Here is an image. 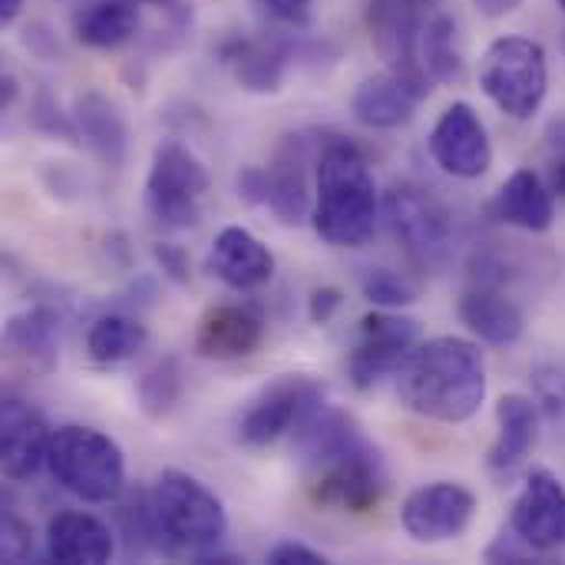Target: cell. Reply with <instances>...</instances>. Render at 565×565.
Here are the masks:
<instances>
[{
  "mask_svg": "<svg viewBox=\"0 0 565 565\" xmlns=\"http://www.w3.org/2000/svg\"><path fill=\"white\" fill-rule=\"evenodd\" d=\"M7 348L40 371H53L60 358V318L50 308H26L3 328Z\"/></svg>",
  "mask_w": 565,
  "mask_h": 565,
  "instance_id": "26",
  "label": "cell"
},
{
  "mask_svg": "<svg viewBox=\"0 0 565 565\" xmlns=\"http://www.w3.org/2000/svg\"><path fill=\"white\" fill-rule=\"evenodd\" d=\"M33 556V530L13 516V513H3L0 516V559L3 563H23Z\"/></svg>",
  "mask_w": 565,
  "mask_h": 565,
  "instance_id": "32",
  "label": "cell"
},
{
  "mask_svg": "<svg viewBox=\"0 0 565 565\" xmlns=\"http://www.w3.org/2000/svg\"><path fill=\"white\" fill-rule=\"evenodd\" d=\"M430 156L454 179H480L493 166V146L470 103H450L430 129Z\"/></svg>",
  "mask_w": 565,
  "mask_h": 565,
  "instance_id": "13",
  "label": "cell"
},
{
  "mask_svg": "<svg viewBox=\"0 0 565 565\" xmlns=\"http://www.w3.org/2000/svg\"><path fill=\"white\" fill-rule=\"evenodd\" d=\"M209 271L225 281L235 291H252L271 281L275 275V255L271 248L255 238L248 228L242 225H228L215 235L209 258H205Z\"/></svg>",
  "mask_w": 565,
  "mask_h": 565,
  "instance_id": "17",
  "label": "cell"
},
{
  "mask_svg": "<svg viewBox=\"0 0 565 565\" xmlns=\"http://www.w3.org/2000/svg\"><path fill=\"white\" fill-rule=\"evenodd\" d=\"M20 7H23V0H0V20L10 23L20 13Z\"/></svg>",
  "mask_w": 565,
  "mask_h": 565,
  "instance_id": "42",
  "label": "cell"
},
{
  "mask_svg": "<svg viewBox=\"0 0 565 565\" xmlns=\"http://www.w3.org/2000/svg\"><path fill=\"white\" fill-rule=\"evenodd\" d=\"M497 444L490 450V470H516L540 440V404L526 394H503L497 404Z\"/></svg>",
  "mask_w": 565,
  "mask_h": 565,
  "instance_id": "24",
  "label": "cell"
},
{
  "mask_svg": "<svg viewBox=\"0 0 565 565\" xmlns=\"http://www.w3.org/2000/svg\"><path fill=\"white\" fill-rule=\"evenodd\" d=\"M209 192V169L175 139H162L146 175V209L166 228H192L202 215L199 202Z\"/></svg>",
  "mask_w": 565,
  "mask_h": 565,
  "instance_id": "8",
  "label": "cell"
},
{
  "mask_svg": "<svg viewBox=\"0 0 565 565\" xmlns=\"http://www.w3.org/2000/svg\"><path fill=\"white\" fill-rule=\"evenodd\" d=\"M361 291H364V298H367L371 305L387 308V311L407 308V305L417 301V285H414L407 275L391 271V268H371V271L364 275V281H361Z\"/></svg>",
  "mask_w": 565,
  "mask_h": 565,
  "instance_id": "31",
  "label": "cell"
},
{
  "mask_svg": "<svg viewBox=\"0 0 565 565\" xmlns=\"http://www.w3.org/2000/svg\"><path fill=\"white\" fill-rule=\"evenodd\" d=\"M510 530L540 556L565 550V487L550 470H533L513 500Z\"/></svg>",
  "mask_w": 565,
  "mask_h": 565,
  "instance_id": "15",
  "label": "cell"
},
{
  "mask_svg": "<svg viewBox=\"0 0 565 565\" xmlns=\"http://www.w3.org/2000/svg\"><path fill=\"white\" fill-rule=\"evenodd\" d=\"M470 3H473L477 13L487 17V20H503V17H510L513 10L523 7V0H470Z\"/></svg>",
  "mask_w": 565,
  "mask_h": 565,
  "instance_id": "41",
  "label": "cell"
},
{
  "mask_svg": "<svg viewBox=\"0 0 565 565\" xmlns=\"http://www.w3.org/2000/svg\"><path fill=\"white\" fill-rule=\"evenodd\" d=\"M559 7H563V13H565V0H559Z\"/></svg>",
  "mask_w": 565,
  "mask_h": 565,
  "instance_id": "44",
  "label": "cell"
},
{
  "mask_svg": "<svg viewBox=\"0 0 565 565\" xmlns=\"http://www.w3.org/2000/svg\"><path fill=\"white\" fill-rule=\"evenodd\" d=\"M493 212L500 222L523 232H550L556 218V195L550 182L533 169H516L497 192Z\"/></svg>",
  "mask_w": 565,
  "mask_h": 565,
  "instance_id": "23",
  "label": "cell"
},
{
  "mask_svg": "<svg viewBox=\"0 0 565 565\" xmlns=\"http://www.w3.org/2000/svg\"><path fill=\"white\" fill-rule=\"evenodd\" d=\"M50 440L53 430L33 404L17 397H7L0 404V467L7 480H33L46 467Z\"/></svg>",
  "mask_w": 565,
  "mask_h": 565,
  "instance_id": "16",
  "label": "cell"
},
{
  "mask_svg": "<svg viewBox=\"0 0 565 565\" xmlns=\"http://www.w3.org/2000/svg\"><path fill=\"white\" fill-rule=\"evenodd\" d=\"M424 103V96L397 73H377L358 83L351 96V113L358 122L371 129H397L414 119V109Z\"/></svg>",
  "mask_w": 565,
  "mask_h": 565,
  "instance_id": "22",
  "label": "cell"
},
{
  "mask_svg": "<svg viewBox=\"0 0 565 565\" xmlns=\"http://www.w3.org/2000/svg\"><path fill=\"white\" fill-rule=\"evenodd\" d=\"M381 212L391 235L404 245V252L414 262L437 268L450 258L457 235L454 215L430 189L414 182H394L381 199Z\"/></svg>",
  "mask_w": 565,
  "mask_h": 565,
  "instance_id": "7",
  "label": "cell"
},
{
  "mask_svg": "<svg viewBox=\"0 0 565 565\" xmlns=\"http://www.w3.org/2000/svg\"><path fill=\"white\" fill-rule=\"evenodd\" d=\"M152 258H156V265L162 268V275H166L172 285H189V281H192L189 252H185L182 245H172V242H156V245H152Z\"/></svg>",
  "mask_w": 565,
  "mask_h": 565,
  "instance_id": "33",
  "label": "cell"
},
{
  "mask_svg": "<svg viewBox=\"0 0 565 565\" xmlns=\"http://www.w3.org/2000/svg\"><path fill=\"white\" fill-rule=\"evenodd\" d=\"M146 520L156 553L192 563L212 556L228 533L222 500L185 470H162L156 477L146 493Z\"/></svg>",
  "mask_w": 565,
  "mask_h": 565,
  "instance_id": "4",
  "label": "cell"
},
{
  "mask_svg": "<svg viewBox=\"0 0 565 565\" xmlns=\"http://www.w3.org/2000/svg\"><path fill=\"white\" fill-rule=\"evenodd\" d=\"M550 139V189L565 199V116H556L546 129Z\"/></svg>",
  "mask_w": 565,
  "mask_h": 565,
  "instance_id": "35",
  "label": "cell"
},
{
  "mask_svg": "<svg viewBox=\"0 0 565 565\" xmlns=\"http://www.w3.org/2000/svg\"><path fill=\"white\" fill-rule=\"evenodd\" d=\"M321 136L311 132H291L281 139V146L275 149V159L268 162V192H265V205L275 212L278 222L285 225H301L305 218H311L315 209V195L308 189V166L311 159H318L321 152Z\"/></svg>",
  "mask_w": 565,
  "mask_h": 565,
  "instance_id": "14",
  "label": "cell"
},
{
  "mask_svg": "<svg viewBox=\"0 0 565 565\" xmlns=\"http://www.w3.org/2000/svg\"><path fill=\"white\" fill-rule=\"evenodd\" d=\"M298 454L311 470L308 493L321 507L371 513L387 493L384 460L348 411L321 407L298 430Z\"/></svg>",
  "mask_w": 565,
  "mask_h": 565,
  "instance_id": "1",
  "label": "cell"
},
{
  "mask_svg": "<svg viewBox=\"0 0 565 565\" xmlns=\"http://www.w3.org/2000/svg\"><path fill=\"white\" fill-rule=\"evenodd\" d=\"M262 338L265 321L258 311L245 305H215L199 318L192 348L205 361H238L255 354Z\"/></svg>",
  "mask_w": 565,
  "mask_h": 565,
  "instance_id": "18",
  "label": "cell"
},
{
  "mask_svg": "<svg viewBox=\"0 0 565 565\" xmlns=\"http://www.w3.org/2000/svg\"><path fill=\"white\" fill-rule=\"evenodd\" d=\"M324 407V387L305 374H281L265 384L238 417L235 437L245 447H268L295 434L311 414Z\"/></svg>",
  "mask_w": 565,
  "mask_h": 565,
  "instance_id": "9",
  "label": "cell"
},
{
  "mask_svg": "<svg viewBox=\"0 0 565 565\" xmlns=\"http://www.w3.org/2000/svg\"><path fill=\"white\" fill-rule=\"evenodd\" d=\"M420 63L434 83H460L467 66L457 43V20L450 13H434L420 33Z\"/></svg>",
  "mask_w": 565,
  "mask_h": 565,
  "instance_id": "29",
  "label": "cell"
},
{
  "mask_svg": "<svg viewBox=\"0 0 565 565\" xmlns=\"http://www.w3.org/2000/svg\"><path fill=\"white\" fill-rule=\"evenodd\" d=\"M420 328L414 318L394 315L387 308L361 318V338L348 358V377L358 391H371L384 377H394L407 354L417 348Z\"/></svg>",
  "mask_w": 565,
  "mask_h": 565,
  "instance_id": "10",
  "label": "cell"
},
{
  "mask_svg": "<svg viewBox=\"0 0 565 565\" xmlns=\"http://www.w3.org/2000/svg\"><path fill=\"white\" fill-rule=\"evenodd\" d=\"M225 63L248 93H278L291 63V40L281 33L232 40L225 46Z\"/></svg>",
  "mask_w": 565,
  "mask_h": 565,
  "instance_id": "21",
  "label": "cell"
},
{
  "mask_svg": "<svg viewBox=\"0 0 565 565\" xmlns=\"http://www.w3.org/2000/svg\"><path fill=\"white\" fill-rule=\"evenodd\" d=\"M536 381H540L543 397L550 401V411H559V414H565V374H559V371L546 374V371H543Z\"/></svg>",
  "mask_w": 565,
  "mask_h": 565,
  "instance_id": "40",
  "label": "cell"
},
{
  "mask_svg": "<svg viewBox=\"0 0 565 565\" xmlns=\"http://www.w3.org/2000/svg\"><path fill=\"white\" fill-rule=\"evenodd\" d=\"M480 89L510 119H533L550 93V63L540 40L497 36L480 56Z\"/></svg>",
  "mask_w": 565,
  "mask_h": 565,
  "instance_id": "6",
  "label": "cell"
},
{
  "mask_svg": "<svg viewBox=\"0 0 565 565\" xmlns=\"http://www.w3.org/2000/svg\"><path fill=\"white\" fill-rule=\"evenodd\" d=\"M46 470L83 503H116L126 490V460L119 444L109 434L83 424L53 430Z\"/></svg>",
  "mask_w": 565,
  "mask_h": 565,
  "instance_id": "5",
  "label": "cell"
},
{
  "mask_svg": "<svg viewBox=\"0 0 565 565\" xmlns=\"http://www.w3.org/2000/svg\"><path fill=\"white\" fill-rule=\"evenodd\" d=\"M73 122L83 136V142L109 166H119L126 159V119L119 113V106L113 99H106L103 93L89 89L76 99L73 106Z\"/></svg>",
  "mask_w": 565,
  "mask_h": 565,
  "instance_id": "25",
  "label": "cell"
},
{
  "mask_svg": "<svg viewBox=\"0 0 565 565\" xmlns=\"http://www.w3.org/2000/svg\"><path fill=\"white\" fill-rule=\"evenodd\" d=\"M238 195L248 205H265V192H268V172L262 166H242L235 175Z\"/></svg>",
  "mask_w": 565,
  "mask_h": 565,
  "instance_id": "38",
  "label": "cell"
},
{
  "mask_svg": "<svg viewBox=\"0 0 565 565\" xmlns=\"http://www.w3.org/2000/svg\"><path fill=\"white\" fill-rule=\"evenodd\" d=\"M268 563L271 565H324L328 559H324L321 553L308 550L305 543L288 540V543H278V546L268 553Z\"/></svg>",
  "mask_w": 565,
  "mask_h": 565,
  "instance_id": "39",
  "label": "cell"
},
{
  "mask_svg": "<svg viewBox=\"0 0 565 565\" xmlns=\"http://www.w3.org/2000/svg\"><path fill=\"white\" fill-rule=\"evenodd\" d=\"M255 3L271 23L281 26H308L315 10V0H255Z\"/></svg>",
  "mask_w": 565,
  "mask_h": 565,
  "instance_id": "34",
  "label": "cell"
},
{
  "mask_svg": "<svg viewBox=\"0 0 565 565\" xmlns=\"http://www.w3.org/2000/svg\"><path fill=\"white\" fill-rule=\"evenodd\" d=\"M473 516H477V497L463 483H450V480L417 487L401 507V526L420 546H437L463 536Z\"/></svg>",
  "mask_w": 565,
  "mask_h": 565,
  "instance_id": "12",
  "label": "cell"
},
{
  "mask_svg": "<svg viewBox=\"0 0 565 565\" xmlns=\"http://www.w3.org/2000/svg\"><path fill=\"white\" fill-rule=\"evenodd\" d=\"M182 391H185V374H182V364H179L175 358L156 361V364L139 377V384H136L139 407H142V414L152 417V420L166 417V414L179 404Z\"/></svg>",
  "mask_w": 565,
  "mask_h": 565,
  "instance_id": "30",
  "label": "cell"
},
{
  "mask_svg": "<svg viewBox=\"0 0 565 565\" xmlns=\"http://www.w3.org/2000/svg\"><path fill=\"white\" fill-rule=\"evenodd\" d=\"M533 556H536V553H533L513 530H510V533L503 530V533L497 536V543L487 550V559H490V563H530Z\"/></svg>",
  "mask_w": 565,
  "mask_h": 565,
  "instance_id": "37",
  "label": "cell"
},
{
  "mask_svg": "<svg viewBox=\"0 0 565 565\" xmlns=\"http://www.w3.org/2000/svg\"><path fill=\"white\" fill-rule=\"evenodd\" d=\"M404 3H411V7H417V10H430V7H437L440 0H404Z\"/></svg>",
  "mask_w": 565,
  "mask_h": 565,
  "instance_id": "43",
  "label": "cell"
},
{
  "mask_svg": "<svg viewBox=\"0 0 565 565\" xmlns=\"http://www.w3.org/2000/svg\"><path fill=\"white\" fill-rule=\"evenodd\" d=\"M149 341V331L132 315H103L86 331V351L99 364H119L136 358Z\"/></svg>",
  "mask_w": 565,
  "mask_h": 565,
  "instance_id": "28",
  "label": "cell"
},
{
  "mask_svg": "<svg viewBox=\"0 0 565 565\" xmlns=\"http://www.w3.org/2000/svg\"><path fill=\"white\" fill-rule=\"evenodd\" d=\"M116 553V533L109 523L66 510L46 523V559L60 565H103Z\"/></svg>",
  "mask_w": 565,
  "mask_h": 565,
  "instance_id": "19",
  "label": "cell"
},
{
  "mask_svg": "<svg viewBox=\"0 0 565 565\" xmlns=\"http://www.w3.org/2000/svg\"><path fill=\"white\" fill-rule=\"evenodd\" d=\"M381 218V192L367 156L348 139H324L315 159V232L334 248H361L374 238Z\"/></svg>",
  "mask_w": 565,
  "mask_h": 565,
  "instance_id": "3",
  "label": "cell"
},
{
  "mask_svg": "<svg viewBox=\"0 0 565 565\" xmlns=\"http://www.w3.org/2000/svg\"><path fill=\"white\" fill-rule=\"evenodd\" d=\"M407 411L437 424H467L487 401L483 351L457 334L417 344L394 374Z\"/></svg>",
  "mask_w": 565,
  "mask_h": 565,
  "instance_id": "2",
  "label": "cell"
},
{
  "mask_svg": "<svg viewBox=\"0 0 565 565\" xmlns=\"http://www.w3.org/2000/svg\"><path fill=\"white\" fill-rule=\"evenodd\" d=\"M457 311H460V321L470 328V334H477L483 344H493V348H510L526 331V318L520 305L500 285L473 281L463 291Z\"/></svg>",
  "mask_w": 565,
  "mask_h": 565,
  "instance_id": "20",
  "label": "cell"
},
{
  "mask_svg": "<svg viewBox=\"0 0 565 565\" xmlns=\"http://www.w3.org/2000/svg\"><path fill=\"white\" fill-rule=\"evenodd\" d=\"M341 305H344V291L334 288V285H321V288H315L311 298H308V318H311L315 324H328V321L338 315Z\"/></svg>",
  "mask_w": 565,
  "mask_h": 565,
  "instance_id": "36",
  "label": "cell"
},
{
  "mask_svg": "<svg viewBox=\"0 0 565 565\" xmlns=\"http://www.w3.org/2000/svg\"><path fill=\"white\" fill-rule=\"evenodd\" d=\"M424 10L404 0H371L367 3V26L371 40L387 63L391 73L404 76L424 99L430 96V73L420 63V33H424Z\"/></svg>",
  "mask_w": 565,
  "mask_h": 565,
  "instance_id": "11",
  "label": "cell"
},
{
  "mask_svg": "<svg viewBox=\"0 0 565 565\" xmlns=\"http://www.w3.org/2000/svg\"><path fill=\"white\" fill-rule=\"evenodd\" d=\"M139 30L136 0H99L73 17V33L89 50H116Z\"/></svg>",
  "mask_w": 565,
  "mask_h": 565,
  "instance_id": "27",
  "label": "cell"
}]
</instances>
